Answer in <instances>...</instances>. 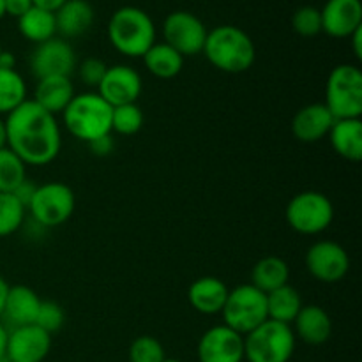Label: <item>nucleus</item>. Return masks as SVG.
Here are the masks:
<instances>
[{
	"label": "nucleus",
	"mask_w": 362,
	"mask_h": 362,
	"mask_svg": "<svg viewBox=\"0 0 362 362\" xmlns=\"http://www.w3.org/2000/svg\"><path fill=\"white\" fill-rule=\"evenodd\" d=\"M7 148L25 165L45 166L59 156L62 136L55 115L32 99L21 103L6 117Z\"/></svg>",
	"instance_id": "nucleus-1"
},
{
	"label": "nucleus",
	"mask_w": 362,
	"mask_h": 362,
	"mask_svg": "<svg viewBox=\"0 0 362 362\" xmlns=\"http://www.w3.org/2000/svg\"><path fill=\"white\" fill-rule=\"evenodd\" d=\"M202 53L216 69L230 74L246 73L257 59L251 37L235 25H219L209 30Z\"/></svg>",
	"instance_id": "nucleus-2"
},
{
	"label": "nucleus",
	"mask_w": 362,
	"mask_h": 362,
	"mask_svg": "<svg viewBox=\"0 0 362 362\" xmlns=\"http://www.w3.org/2000/svg\"><path fill=\"white\" fill-rule=\"evenodd\" d=\"M108 39L122 55L131 59L144 57L156 42L154 21L140 7L124 6L110 18Z\"/></svg>",
	"instance_id": "nucleus-3"
},
{
	"label": "nucleus",
	"mask_w": 362,
	"mask_h": 362,
	"mask_svg": "<svg viewBox=\"0 0 362 362\" xmlns=\"http://www.w3.org/2000/svg\"><path fill=\"white\" fill-rule=\"evenodd\" d=\"M112 110L98 92L74 94L62 112L64 126L76 140L90 144L95 138L112 134Z\"/></svg>",
	"instance_id": "nucleus-4"
},
{
	"label": "nucleus",
	"mask_w": 362,
	"mask_h": 362,
	"mask_svg": "<svg viewBox=\"0 0 362 362\" xmlns=\"http://www.w3.org/2000/svg\"><path fill=\"white\" fill-rule=\"evenodd\" d=\"M325 106L334 117L361 119L362 115V73L354 64H339L331 71L325 85Z\"/></svg>",
	"instance_id": "nucleus-5"
},
{
	"label": "nucleus",
	"mask_w": 362,
	"mask_h": 362,
	"mask_svg": "<svg viewBox=\"0 0 362 362\" xmlns=\"http://www.w3.org/2000/svg\"><path fill=\"white\" fill-rule=\"evenodd\" d=\"M296 350L292 325L265 320L244 336V359L247 362H288Z\"/></svg>",
	"instance_id": "nucleus-6"
},
{
	"label": "nucleus",
	"mask_w": 362,
	"mask_h": 362,
	"mask_svg": "<svg viewBox=\"0 0 362 362\" xmlns=\"http://www.w3.org/2000/svg\"><path fill=\"white\" fill-rule=\"evenodd\" d=\"M221 315L226 327L239 332L240 336L250 334L258 325L269 320L265 293L255 288L251 283L235 286L233 290H228Z\"/></svg>",
	"instance_id": "nucleus-7"
},
{
	"label": "nucleus",
	"mask_w": 362,
	"mask_h": 362,
	"mask_svg": "<svg viewBox=\"0 0 362 362\" xmlns=\"http://www.w3.org/2000/svg\"><path fill=\"white\" fill-rule=\"evenodd\" d=\"M286 223L303 235L325 232L334 219L332 202L318 191H303L288 202L285 211Z\"/></svg>",
	"instance_id": "nucleus-8"
},
{
	"label": "nucleus",
	"mask_w": 362,
	"mask_h": 362,
	"mask_svg": "<svg viewBox=\"0 0 362 362\" xmlns=\"http://www.w3.org/2000/svg\"><path fill=\"white\" fill-rule=\"evenodd\" d=\"M76 198L73 189L62 182H46L37 186L27 211L41 228H55L73 216Z\"/></svg>",
	"instance_id": "nucleus-9"
},
{
	"label": "nucleus",
	"mask_w": 362,
	"mask_h": 362,
	"mask_svg": "<svg viewBox=\"0 0 362 362\" xmlns=\"http://www.w3.org/2000/svg\"><path fill=\"white\" fill-rule=\"evenodd\" d=\"M207 28L204 21L187 11H173L166 16L163 23L165 42L172 46L182 57H191L202 53L207 39Z\"/></svg>",
	"instance_id": "nucleus-10"
},
{
	"label": "nucleus",
	"mask_w": 362,
	"mask_h": 362,
	"mask_svg": "<svg viewBox=\"0 0 362 362\" xmlns=\"http://www.w3.org/2000/svg\"><path fill=\"white\" fill-rule=\"evenodd\" d=\"M76 69V53L73 46L62 37L35 45L30 55V71L37 80L48 76H67Z\"/></svg>",
	"instance_id": "nucleus-11"
},
{
	"label": "nucleus",
	"mask_w": 362,
	"mask_h": 362,
	"mask_svg": "<svg viewBox=\"0 0 362 362\" xmlns=\"http://www.w3.org/2000/svg\"><path fill=\"white\" fill-rule=\"evenodd\" d=\"M306 267L322 283H338L350 269L349 253L332 240H318L308 250Z\"/></svg>",
	"instance_id": "nucleus-12"
},
{
	"label": "nucleus",
	"mask_w": 362,
	"mask_h": 362,
	"mask_svg": "<svg viewBox=\"0 0 362 362\" xmlns=\"http://www.w3.org/2000/svg\"><path fill=\"white\" fill-rule=\"evenodd\" d=\"M141 76L136 69L124 64H117L106 69L101 83L95 88L99 95L108 103L112 108L122 105L136 103L141 94Z\"/></svg>",
	"instance_id": "nucleus-13"
},
{
	"label": "nucleus",
	"mask_w": 362,
	"mask_h": 362,
	"mask_svg": "<svg viewBox=\"0 0 362 362\" xmlns=\"http://www.w3.org/2000/svg\"><path fill=\"white\" fill-rule=\"evenodd\" d=\"M198 361L200 362H243L244 336L230 327L216 325L205 331L198 341Z\"/></svg>",
	"instance_id": "nucleus-14"
},
{
	"label": "nucleus",
	"mask_w": 362,
	"mask_h": 362,
	"mask_svg": "<svg viewBox=\"0 0 362 362\" xmlns=\"http://www.w3.org/2000/svg\"><path fill=\"white\" fill-rule=\"evenodd\" d=\"M52 350V336L37 325L11 329L6 356L11 362H42Z\"/></svg>",
	"instance_id": "nucleus-15"
},
{
	"label": "nucleus",
	"mask_w": 362,
	"mask_h": 362,
	"mask_svg": "<svg viewBox=\"0 0 362 362\" xmlns=\"http://www.w3.org/2000/svg\"><path fill=\"white\" fill-rule=\"evenodd\" d=\"M322 14V32L336 39L350 37L362 27L361 0H327Z\"/></svg>",
	"instance_id": "nucleus-16"
},
{
	"label": "nucleus",
	"mask_w": 362,
	"mask_h": 362,
	"mask_svg": "<svg viewBox=\"0 0 362 362\" xmlns=\"http://www.w3.org/2000/svg\"><path fill=\"white\" fill-rule=\"evenodd\" d=\"M334 124V117L327 110L324 103H313L293 115L292 119V133L293 136L304 144H315L327 136Z\"/></svg>",
	"instance_id": "nucleus-17"
},
{
	"label": "nucleus",
	"mask_w": 362,
	"mask_h": 362,
	"mask_svg": "<svg viewBox=\"0 0 362 362\" xmlns=\"http://www.w3.org/2000/svg\"><path fill=\"white\" fill-rule=\"evenodd\" d=\"M39 306H41V299L34 290L23 285L9 286L0 317L11 325V329L34 325Z\"/></svg>",
	"instance_id": "nucleus-18"
},
{
	"label": "nucleus",
	"mask_w": 362,
	"mask_h": 362,
	"mask_svg": "<svg viewBox=\"0 0 362 362\" xmlns=\"http://www.w3.org/2000/svg\"><path fill=\"white\" fill-rule=\"evenodd\" d=\"M292 325L296 338L303 339L308 345H324L332 336L331 317H329L324 308L315 306V304L300 308L299 315H297Z\"/></svg>",
	"instance_id": "nucleus-19"
},
{
	"label": "nucleus",
	"mask_w": 362,
	"mask_h": 362,
	"mask_svg": "<svg viewBox=\"0 0 362 362\" xmlns=\"http://www.w3.org/2000/svg\"><path fill=\"white\" fill-rule=\"evenodd\" d=\"M228 297V288L225 283L214 276H204L193 281L187 290V300L194 311L202 315H219Z\"/></svg>",
	"instance_id": "nucleus-20"
},
{
	"label": "nucleus",
	"mask_w": 362,
	"mask_h": 362,
	"mask_svg": "<svg viewBox=\"0 0 362 362\" xmlns=\"http://www.w3.org/2000/svg\"><path fill=\"white\" fill-rule=\"evenodd\" d=\"M94 7L88 0H67L55 11L57 34L62 39L80 37L94 23Z\"/></svg>",
	"instance_id": "nucleus-21"
},
{
	"label": "nucleus",
	"mask_w": 362,
	"mask_h": 362,
	"mask_svg": "<svg viewBox=\"0 0 362 362\" xmlns=\"http://www.w3.org/2000/svg\"><path fill=\"white\" fill-rule=\"evenodd\" d=\"M74 98V87L71 78L67 76H48L37 80V87L34 90V99L42 110L52 115H59L66 110L71 99Z\"/></svg>",
	"instance_id": "nucleus-22"
},
{
	"label": "nucleus",
	"mask_w": 362,
	"mask_h": 362,
	"mask_svg": "<svg viewBox=\"0 0 362 362\" xmlns=\"http://www.w3.org/2000/svg\"><path fill=\"white\" fill-rule=\"evenodd\" d=\"M329 140L332 148L343 159L352 163H359L362 159V120L361 119H341L334 120Z\"/></svg>",
	"instance_id": "nucleus-23"
},
{
	"label": "nucleus",
	"mask_w": 362,
	"mask_h": 362,
	"mask_svg": "<svg viewBox=\"0 0 362 362\" xmlns=\"http://www.w3.org/2000/svg\"><path fill=\"white\" fill-rule=\"evenodd\" d=\"M288 264L279 257H264L255 264L251 271V285L264 293L288 285Z\"/></svg>",
	"instance_id": "nucleus-24"
},
{
	"label": "nucleus",
	"mask_w": 362,
	"mask_h": 362,
	"mask_svg": "<svg viewBox=\"0 0 362 362\" xmlns=\"http://www.w3.org/2000/svg\"><path fill=\"white\" fill-rule=\"evenodd\" d=\"M141 59L148 73L161 80L175 78L184 66V57L166 42H154Z\"/></svg>",
	"instance_id": "nucleus-25"
},
{
	"label": "nucleus",
	"mask_w": 362,
	"mask_h": 362,
	"mask_svg": "<svg viewBox=\"0 0 362 362\" xmlns=\"http://www.w3.org/2000/svg\"><path fill=\"white\" fill-rule=\"evenodd\" d=\"M267 299V317L269 320L279 322V324L292 325L296 317L299 315L300 308L304 306L300 293L293 286L285 285L278 290L265 293Z\"/></svg>",
	"instance_id": "nucleus-26"
},
{
	"label": "nucleus",
	"mask_w": 362,
	"mask_h": 362,
	"mask_svg": "<svg viewBox=\"0 0 362 362\" xmlns=\"http://www.w3.org/2000/svg\"><path fill=\"white\" fill-rule=\"evenodd\" d=\"M18 30L25 39L35 45L49 41L57 34L55 13L35 6L30 7L23 16L18 18Z\"/></svg>",
	"instance_id": "nucleus-27"
},
{
	"label": "nucleus",
	"mask_w": 362,
	"mask_h": 362,
	"mask_svg": "<svg viewBox=\"0 0 362 362\" xmlns=\"http://www.w3.org/2000/svg\"><path fill=\"white\" fill-rule=\"evenodd\" d=\"M27 101V85L16 69H0V115H7Z\"/></svg>",
	"instance_id": "nucleus-28"
},
{
	"label": "nucleus",
	"mask_w": 362,
	"mask_h": 362,
	"mask_svg": "<svg viewBox=\"0 0 362 362\" xmlns=\"http://www.w3.org/2000/svg\"><path fill=\"white\" fill-rule=\"evenodd\" d=\"M27 179V165L9 151L0 148V193H13Z\"/></svg>",
	"instance_id": "nucleus-29"
},
{
	"label": "nucleus",
	"mask_w": 362,
	"mask_h": 362,
	"mask_svg": "<svg viewBox=\"0 0 362 362\" xmlns=\"http://www.w3.org/2000/svg\"><path fill=\"white\" fill-rule=\"evenodd\" d=\"M25 221V207L13 193H0V237L13 235Z\"/></svg>",
	"instance_id": "nucleus-30"
},
{
	"label": "nucleus",
	"mask_w": 362,
	"mask_h": 362,
	"mask_svg": "<svg viewBox=\"0 0 362 362\" xmlns=\"http://www.w3.org/2000/svg\"><path fill=\"white\" fill-rule=\"evenodd\" d=\"M141 126H144V112L136 103L115 106L112 110V131L115 133L131 136V134H136Z\"/></svg>",
	"instance_id": "nucleus-31"
},
{
	"label": "nucleus",
	"mask_w": 362,
	"mask_h": 362,
	"mask_svg": "<svg viewBox=\"0 0 362 362\" xmlns=\"http://www.w3.org/2000/svg\"><path fill=\"white\" fill-rule=\"evenodd\" d=\"M166 359L161 341L152 336H140L129 346V362H163Z\"/></svg>",
	"instance_id": "nucleus-32"
},
{
	"label": "nucleus",
	"mask_w": 362,
	"mask_h": 362,
	"mask_svg": "<svg viewBox=\"0 0 362 362\" xmlns=\"http://www.w3.org/2000/svg\"><path fill=\"white\" fill-rule=\"evenodd\" d=\"M292 27L303 37H315L322 32L320 9L313 6H303L293 13Z\"/></svg>",
	"instance_id": "nucleus-33"
},
{
	"label": "nucleus",
	"mask_w": 362,
	"mask_h": 362,
	"mask_svg": "<svg viewBox=\"0 0 362 362\" xmlns=\"http://www.w3.org/2000/svg\"><path fill=\"white\" fill-rule=\"evenodd\" d=\"M64 322H66V313H64L60 304H57L55 300H41L34 325H37L39 329L52 336L62 329Z\"/></svg>",
	"instance_id": "nucleus-34"
},
{
	"label": "nucleus",
	"mask_w": 362,
	"mask_h": 362,
	"mask_svg": "<svg viewBox=\"0 0 362 362\" xmlns=\"http://www.w3.org/2000/svg\"><path fill=\"white\" fill-rule=\"evenodd\" d=\"M106 69H108V66H106L101 59H98V57H88V59H85L83 62L80 64L78 74H80V80L83 81L87 87L98 88L103 76H105Z\"/></svg>",
	"instance_id": "nucleus-35"
},
{
	"label": "nucleus",
	"mask_w": 362,
	"mask_h": 362,
	"mask_svg": "<svg viewBox=\"0 0 362 362\" xmlns=\"http://www.w3.org/2000/svg\"><path fill=\"white\" fill-rule=\"evenodd\" d=\"M88 148H90L92 154L99 156V158H103V156H110L113 152V148H115V141H113L112 134H105V136L101 138H95V140H92L90 144H87Z\"/></svg>",
	"instance_id": "nucleus-36"
},
{
	"label": "nucleus",
	"mask_w": 362,
	"mask_h": 362,
	"mask_svg": "<svg viewBox=\"0 0 362 362\" xmlns=\"http://www.w3.org/2000/svg\"><path fill=\"white\" fill-rule=\"evenodd\" d=\"M35 189H37V186H35V184L32 182V180L25 179L23 182H21L20 186H18L16 189L13 191L14 198H16V200L20 202L21 205H23V207H25V211H27V207H28V204H30L32 197H34Z\"/></svg>",
	"instance_id": "nucleus-37"
},
{
	"label": "nucleus",
	"mask_w": 362,
	"mask_h": 362,
	"mask_svg": "<svg viewBox=\"0 0 362 362\" xmlns=\"http://www.w3.org/2000/svg\"><path fill=\"white\" fill-rule=\"evenodd\" d=\"M30 7H34L32 0H4V9H6V14L14 16L16 20L20 16H23Z\"/></svg>",
	"instance_id": "nucleus-38"
},
{
	"label": "nucleus",
	"mask_w": 362,
	"mask_h": 362,
	"mask_svg": "<svg viewBox=\"0 0 362 362\" xmlns=\"http://www.w3.org/2000/svg\"><path fill=\"white\" fill-rule=\"evenodd\" d=\"M67 0H32V4H34L35 7H41V9H46V11H52V13H55L57 9H59L60 6H64Z\"/></svg>",
	"instance_id": "nucleus-39"
},
{
	"label": "nucleus",
	"mask_w": 362,
	"mask_h": 362,
	"mask_svg": "<svg viewBox=\"0 0 362 362\" xmlns=\"http://www.w3.org/2000/svg\"><path fill=\"white\" fill-rule=\"evenodd\" d=\"M350 41H352V49L356 59H362V27L357 28L352 35H350Z\"/></svg>",
	"instance_id": "nucleus-40"
},
{
	"label": "nucleus",
	"mask_w": 362,
	"mask_h": 362,
	"mask_svg": "<svg viewBox=\"0 0 362 362\" xmlns=\"http://www.w3.org/2000/svg\"><path fill=\"white\" fill-rule=\"evenodd\" d=\"M0 69H16V57L11 52L2 49V53H0Z\"/></svg>",
	"instance_id": "nucleus-41"
},
{
	"label": "nucleus",
	"mask_w": 362,
	"mask_h": 362,
	"mask_svg": "<svg viewBox=\"0 0 362 362\" xmlns=\"http://www.w3.org/2000/svg\"><path fill=\"white\" fill-rule=\"evenodd\" d=\"M7 334H9V329L6 327V324H4V322H0V357L6 356Z\"/></svg>",
	"instance_id": "nucleus-42"
},
{
	"label": "nucleus",
	"mask_w": 362,
	"mask_h": 362,
	"mask_svg": "<svg viewBox=\"0 0 362 362\" xmlns=\"http://www.w3.org/2000/svg\"><path fill=\"white\" fill-rule=\"evenodd\" d=\"M7 292H9V285H7L6 279L0 276V315H2V310H4V303H6V297H7Z\"/></svg>",
	"instance_id": "nucleus-43"
},
{
	"label": "nucleus",
	"mask_w": 362,
	"mask_h": 362,
	"mask_svg": "<svg viewBox=\"0 0 362 362\" xmlns=\"http://www.w3.org/2000/svg\"><path fill=\"white\" fill-rule=\"evenodd\" d=\"M7 147V133H6V120L0 119V148Z\"/></svg>",
	"instance_id": "nucleus-44"
},
{
	"label": "nucleus",
	"mask_w": 362,
	"mask_h": 362,
	"mask_svg": "<svg viewBox=\"0 0 362 362\" xmlns=\"http://www.w3.org/2000/svg\"><path fill=\"white\" fill-rule=\"evenodd\" d=\"M6 16V9H4V0H0V20Z\"/></svg>",
	"instance_id": "nucleus-45"
},
{
	"label": "nucleus",
	"mask_w": 362,
	"mask_h": 362,
	"mask_svg": "<svg viewBox=\"0 0 362 362\" xmlns=\"http://www.w3.org/2000/svg\"><path fill=\"white\" fill-rule=\"evenodd\" d=\"M0 362H11V361L7 359V356H2V357H0Z\"/></svg>",
	"instance_id": "nucleus-46"
},
{
	"label": "nucleus",
	"mask_w": 362,
	"mask_h": 362,
	"mask_svg": "<svg viewBox=\"0 0 362 362\" xmlns=\"http://www.w3.org/2000/svg\"><path fill=\"white\" fill-rule=\"evenodd\" d=\"M163 362H180V361H177V359H165Z\"/></svg>",
	"instance_id": "nucleus-47"
},
{
	"label": "nucleus",
	"mask_w": 362,
	"mask_h": 362,
	"mask_svg": "<svg viewBox=\"0 0 362 362\" xmlns=\"http://www.w3.org/2000/svg\"><path fill=\"white\" fill-rule=\"evenodd\" d=\"M0 53H2V45H0Z\"/></svg>",
	"instance_id": "nucleus-48"
}]
</instances>
